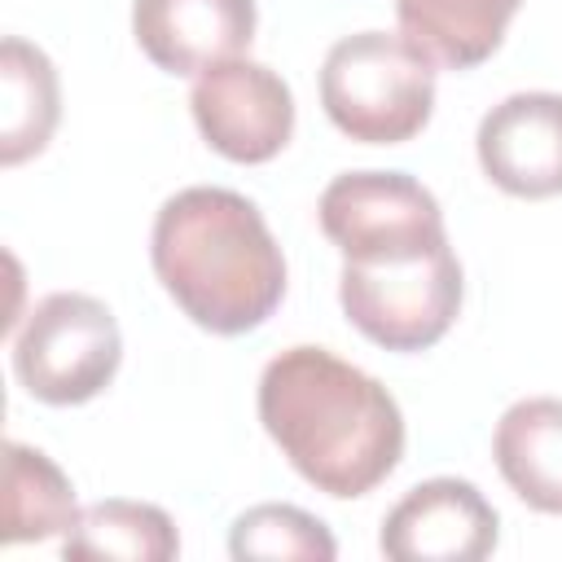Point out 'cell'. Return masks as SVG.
I'll return each mask as SVG.
<instances>
[{
	"label": "cell",
	"mask_w": 562,
	"mask_h": 562,
	"mask_svg": "<svg viewBox=\"0 0 562 562\" xmlns=\"http://www.w3.org/2000/svg\"><path fill=\"white\" fill-rule=\"evenodd\" d=\"M342 255L338 303L386 351L435 347L461 312V263L435 193L404 171H342L316 202Z\"/></svg>",
	"instance_id": "6da1fadb"
},
{
	"label": "cell",
	"mask_w": 562,
	"mask_h": 562,
	"mask_svg": "<svg viewBox=\"0 0 562 562\" xmlns=\"http://www.w3.org/2000/svg\"><path fill=\"white\" fill-rule=\"evenodd\" d=\"M0 162L18 167L31 154H40L53 140V127L61 119V88L57 70L44 48L26 44L22 35H4L0 44Z\"/></svg>",
	"instance_id": "7c38bea8"
},
{
	"label": "cell",
	"mask_w": 562,
	"mask_h": 562,
	"mask_svg": "<svg viewBox=\"0 0 562 562\" xmlns=\"http://www.w3.org/2000/svg\"><path fill=\"white\" fill-rule=\"evenodd\" d=\"M483 176L514 198L562 193V92H514L479 119Z\"/></svg>",
	"instance_id": "ba28073f"
},
{
	"label": "cell",
	"mask_w": 562,
	"mask_h": 562,
	"mask_svg": "<svg viewBox=\"0 0 562 562\" xmlns=\"http://www.w3.org/2000/svg\"><path fill=\"white\" fill-rule=\"evenodd\" d=\"M132 35L167 75H202L255 40V0H136Z\"/></svg>",
	"instance_id": "9c48e42d"
},
{
	"label": "cell",
	"mask_w": 562,
	"mask_h": 562,
	"mask_svg": "<svg viewBox=\"0 0 562 562\" xmlns=\"http://www.w3.org/2000/svg\"><path fill=\"white\" fill-rule=\"evenodd\" d=\"M189 110L202 140L228 162H268L294 132L290 83L272 66L250 57L202 70L189 88Z\"/></svg>",
	"instance_id": "8992f818"
},
{
	"label": "cell",
	"mask_w": 562,
	"mask_h": 562,
	"mask_svg": "<svg viewBox=\"0 0 562 562\" xmlns=\"http://www.w3.org/2000/svg\"><path fill=\"white\" fill-rule=\"evenodd\" d=\"M259 422L325 496L373 492L404 457V413L364 369L325 347H285L259 373Z\"/></svg>",
	"instance_id": "7a4b0ae2"
},
{
	"label": "cell",
	"mask_w": 562,
	"mask_h": 562,
	"mask_svg": "<svg viewBox=\"0 0 562 562\" xmlns=\"http://www.w3.org/2000/svg\"><path fill=\"white\" fill-rule=\"evenodd\" d=\"M176 553H180L176 522L145 501H97L79 509V522L61 536V558L75 562H101V558L167 562Z\"/></svg>",
	"instance_id": "5bb4252c"
},
{
	"label": "cell",
	"mask_w": 562,
	"mask_h": 562,
	"mask_svg": "<svg viewBox=\"0 0 562 562\" xmlns=\"http://www.w3.org/2000/svg\"><path fill=\"white\" fill-rule=\"evenodd\" d=\"M233 558H321L338 553L329 527L299 505H255L228 531Z\"/></svg>",
	"instance_id": "9a60e30c"
},
{
	"label": "cell",
	"mask_w": 562,
	"mask_h": 562,
	"mask_svg": "<svg viewBox=\"0 0 562 562\" xmlns=\"http://www.w3.org/2000/svg\"><path fill=\"white\" fill-rule=\"evenodd\" d=\"M75 522H79V505H75L70 479L40 448L9 439L4 443V527H0V544L13 549V544H26V540H53V536H66Z\"/></svg>",
	"instance_id": "4fadbf2b"
},
{
	"label": "cell",
	"mask_w": 562,
	"mask_h": 562,
	"mask_svg": "<svg viewBox=\"0 0 562 562\" xmlns=\"http://www.w3.org/2000/svg\"><path fill=\"white\" fill-rule=\"evenodd\" d=\"M522 0H395L400 31L448 70L487 61Z\"/></svg>",
	"instance_id": "8fae6325"
},
{
	"label": "cell",
	"mask_w": 562,
	"mask_h": 562,
	"mask_svg": "<svg viewBox=\"0 0 562 562\" xmlns=\"http://www.w3.org/2000/svg\"><path fill=\"white\" fill-rule=\"evenodd\" d=\"M321 105L360 145H404L435 114V61L400 31H356L321 61Z\"/></svg>",
	"instance_id": "277c9868"
},
{
	"label": "cell",
	"mask_w": 562,
	"mask_h": 562,
	"mask_svg": "<svg viewBox=\"0 0 562 562\" xmlns=\"http://www.w3.org/2000/svg\"><path fill=\"white\" fill-rule=\"evenodd\" d=\"M123 360L114 312L79 290L40 299L13 334V373L40 404H88L101 395Z\"/></svg>",
	"instance_id": "5b68a950"
},
{
	"label": "cell",
	"mask_w": 562,
	"mask_h": 562,
	"mask_svg": "<svg viewBox=\"0 0 562 562\" xmlns=\"http://www.w3.org/2000/svg\"><path fill=\"white\" fill-rule=\"evenodd\" d=\"M501 518L470 479H426L382 518L378 549L395 562H479L496 549Z\"/></svg>",
	"instance_id": "52a82bcc"
},
{
	"label": "cell",
	"mask_w": 562,
	"mask_h": 562,
	"mask_svg": "<svg viewBox=\"0 0 562 562\" xmlns=\"http://www.w3.org/2000/svg\"><path fill=\"white\" fill-rule=\"evenodd\" d=\"M492 457L514 496L540 514H562V400L531 395L501 413Z\"/></svg>",
	"instance_id": "30bf717a"
},
{
	"label": "cell",
	"mask_w": 562,
	"mask_h": 562,
	"mask_svg": "<svg viewBox=\"0 0 562 562\" xmlns=\"http://www.w3.org/2000/svg\"><path fill=\"white\" fill-rule=\"evenodd\" d=\"M149 259L176 307L220 338L259 329L285 299V255L268 220L220 184L180 189L158 206Z\"/></svg>",
	"instance_id": "3957f363"
}]
</instances>
